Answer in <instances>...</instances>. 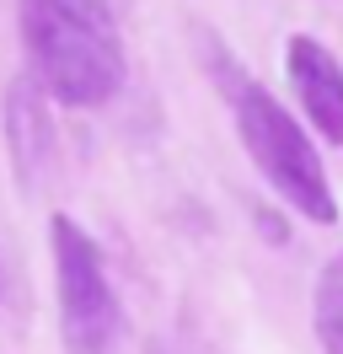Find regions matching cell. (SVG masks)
<instances>
[{"label": "cell", "mask_w": 343, "mask_h": 354, "mask_svg": "<svg viewBox=\"0 0 343 354\" xmlns=\"http://www.w3.org/2000/svg\"><path fill=\"white\" fill-rule=\"evenodd\" d=\"M204 44H210V81L220 86L225 108H231V124L241 134L247 156H252L257 177L274 188V199H284L295 209L300 221L338 225V199H333V183L322 172V156L311 145V134L300 129L295 113L284 108L257 75H247L214 38H204Z\"/></svg>", "instance_id": "7a4b0ae2"}, {"label": "cell", "mask_w": 343, "mask_h": 354, "mask_svg": "<svg viewBox=\"0 0 343 354\" xmlns=\"http://www.w3.org/2000/svg\"><path fill=\"white\" fill-rule=\"evenodd\" d=\"M48 252H54L64 354H124V306H118V290L107 279V258L91 242V231L70 215H54Z\"/></svg>", "instance_id": "3957f363"}, {"label": "cell", "mask_w": 343, "mask_h": 354, "mask_svg": "<svg viewBox=\"0 0 343 354\" xmlns=\"http://www.w3.org/2000/svg\"><path fill=\"white\" fill-rule=\"evenodd\" d=\"M311 322L327 354H343V252H333L311 290Z\"/></svg>", "instance_id": "8992f818"}, {"label": "cell", "mask_w": 343, "mask_h": 354, "mask_svg": "<svg viewBox=\"0 0 343 354\" xmlns=\"http://www.w3.org/2000/svg\"><path fill=\"white\" fill-rule=\"evenodd\" d=\"M48 91L38 86V75H11L6 81V156H11V177L21 194H43L48 177L59 167V134H54V113H48Z\"/></svg>", "instance_id": "277c9868"}, {"label": "cell", "mask_w": 343, "mask_h": 354, "mask_svg": "<svg viewBox=\"0 0 343 354\" xmlns=\"http://www.w3.org/2000/svg\"><path fill=\"white\" fill-rule=\"evenodd\" d=\"M17 32L38 86L54 102L91 113L124 91V32L102 0H17Z\"/></svg>", "instance_id": "6da1fadb"}, {"label": "cell", "mask_w": 343, "mask_h": 354, "mask_svg": "<svg viewBox=\"0 0 343 354\" xmlns=\"http://www.w3.org/2000/svg\"><path fill=\"white\" fill-rule=\"evenodd\" d=\"M284 70H290V91L306 108L311 129L327 145H343V65H338V54L322 38H311V32H295L284 44Z\"/></svg>", "instance_id": "5b68a950"}]
</instances>
